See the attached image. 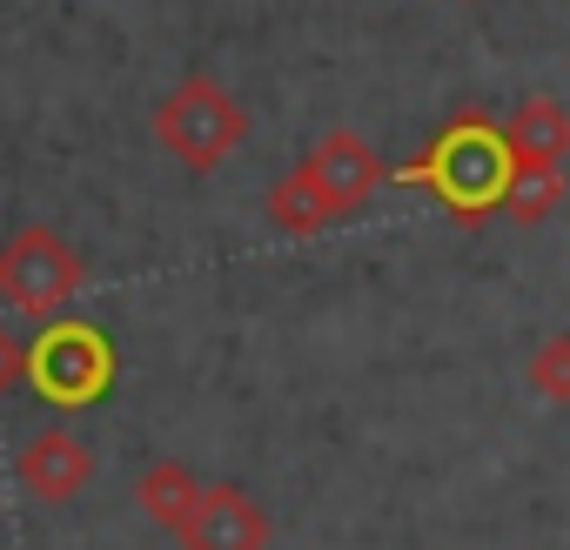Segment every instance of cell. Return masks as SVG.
Listing matches in <instances>:
<instances>
[{
	"instance_id": "3957f363",
	"label": "cell",
	"mask_w": 570,
	"mask_h": 550,
	"mask_svg": "<svg viewBox=\"0 0 570 550\" xmlns=\"http://www.w3.org/2000/svg\"><path fill=\"white\" fill-rule=\"evenodd\" d=\"M115 343L81 323V316H55L35 343H28V383L35 396H48L55 410H95L115 390Z\"/></svg>"
},
{
	"instance_id": "9c48e42d",
	"label": "cell",
	"mask_w": 570,
	"mask_h": 550,
	"mask_svg": "<svg viewBox=\"0 0 570 550\" xmlns=\"http://www.w3.org/2000/svg\"><path fill=\"white\" fill-rule=\"evenodd\" d=\"M202 477L188 470V463H175V456H161V463H148L141 477H135V503H141V517H155L161 530H188V517L202 510Z\"/></svg>"
},
{
	"instance_id": "7a4b0ae2",
	"label": "cell",
	"mask_w": 570,
	"mask_h": 550,
	"mask_svg": "<svg viewBox=\"0 0 570 550\" xmlns=\"http://www.w3.org/2000/svg\"><path fill=\"white\" fill-rule=\"evenodd\" d=\"M155 141L188 168V175H215L242 141H248V108L215 81V75H188L155 101Z\"/></svg>"
},
{
	"instance_id": "5b68a950",
	"label": "cell",
	"mask_w": 570,
	"mask_h": 550,
	"mask_svg": "<svg viewBox=\"0 0 570 550\" xmlns=\"http://www.w3.org/2000/svg\"><path fill=\"white\" fill-rule=\"evenodd\" d=\"M303 175L316 181V195L330 202V215H336V222H343V215H356V208H370V195L390 181L383 155H376L356 128H330V135L303 155Z\"/></svg>"
},
{
	"instance_id": "277c9868",
	"label": "cell",
	"mask_w": 570,
	"mask_h": 550,
	"mask_svg": "<svg viewBox=\"0 0 570 550\" xmlns=\"http://www.w3.org/2000/svg\"><path fill=\"white\" fill-rule=\"evenodd\" d=\"M88 283V262L68 235H55L48 222H28L0 242V303L21 316H61Z\"/></svg>"
},
{
	"instance_id": "6da1fadb",
	"label": "cell",
	"mask_w": 570,
	"mask_h": 550,
	"mask_svg": "<svg viewBox=\"0 0 570 550\" xmlns=\"http://www.w3.org/2000/svg\"><path fill=\"white\" fill-rule=\"evenodd\" d=\"M390 181L430 188L456 222H490L503 208V188H510V141L483 108H470V115L443 121L416 161L390 168Z\"/></svg>"
},
{
	"instance_id": "30bf717a",
	"label": "cell",
	"mask_w": 570,
	"mask_h": 550,
	"mask_svg": "<svg viewBox=\"0 0 570 550\" xmlns=\"http://www.w3.org/2000/svg\"><path fill=\"white\" fill-rule=\"evenodd\" d=\"M262 208H268V222L282 228V235H323L336 215H330V202L316 195V181L303 175V161L289 168V175H282L268 195H262Z\"/></svg>"
},
{
	"instance_id": "52a82bcc",
	"label": "cell",
	"mask_w": 570,
	"mask_h": 550,
	"mask_svg": "<svg viewBox=\"0 0 570 550\" xmlns=\"http://www.w3.org/2000/svg\"><path fill=\"white\" fill-rule=\"evenodd\" d=\"M268 543H275L268 510L248 490H235V483H208L202 510L181 530V550H268Z\"/></svg>"
},
{
	"instance_id": "7c38bea8",
	"label": "cell",
	"mask_w": 570,
	"mask_h": 550,
	"mask_svg": "<svg viewBox=\"0 0 570 550\" xmlns=\"http://www.w3.org/2000/svg\"><path fill=\"white\" fill-rule=\"evenodd\" d=\"M523 383H530L543 403L570 410V330H557V336H543V343L530 350V363H523Z\"/></svg>"
},
{
	"instance_id": "8fae6325",
	"label": "cell",
	"mask_w": 570,
	"mask_h": 550,
	"mask_svg": "<svg viewBox=\"0 0 570 550\" xmlns=\"http://www.w3.org/2000/svg\"><path fill=\"white\" fill-rule=\"evenodd\" d=\"M563 168H550V175H510V188H503V208L497 215H510L517 228H537V222H550L557 208H563Z\"/></svg>"
},
{
	"instance_id": "8992f818",
	"label": "cell",
	"mask_w": 570,
	"mask_h": 550,
	"mask_svg": "<svg viewBox=\"0 0 570 550\" xmlns=\"http://www.w3.org/2000/svg\"><path fill=\"white\" fill-rule=\"evenodd\" d=\"M14 477H21V490H28L35 503L61 510V503H75V497L95 483V450H88L75 430H41L35 443H21Z\"/></svg>"
},
{
	"instance_id": "ba28073f",
	"label": "cell",
	"mask_w": 570,
	"mask_h": 550,
	"mask_svg": "<svg viewBox=\"0 0 570 550\" xmlns=\"http://www.w3.org/2000/svg\"><path fill=\"white\" fill-rule=\"evenodd\" d=\"M503 141H510V175H550L570 161V108L557 95H530L503 121Z\"/></svg>"
}]
</instances>
